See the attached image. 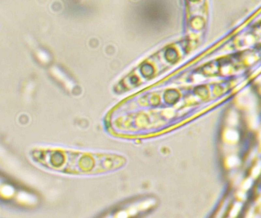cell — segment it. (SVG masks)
<instances>
[{
    "instance_id": "cell-1",
    "label": "cell",
    "mask_w": 261,
    "mask_h": 218,
    "mask_svg": "<svg viewBox=\"0 0 261 218\" xmlns=\"http://www.w3.org/2000/svg\"><path fill=\"white\" fill-rule=\"evenodd\" d=\"M164 96L167 102L174 103L177 100L179 97V94L175 90H169L166 92Z\"/></svg>"
},
{
    "instance_id": "cell-2",
    "label": "cell",
    "mask_w": 261,
    "mask_h": 218,
    "mask_svg": "<svg viewBox=\"0 0 261 218\" xmlns=\"http://www.w3.org/2000/svg\"><path fill=\"white\" fill-rule=\"evenodd\" d=\"M142 73L145 77L151 76L153 73V68L150 65L146 64L142 67Z\"/></svg>"
},
{
    "instance_id": "cell-3",
    "label": "cell",
    "mask_w": 261,
    "mask_h": 218,
    "mask_svg": "<svg viewBox=\"0 0 261 218\" xmlns=\"http://www.w3.org/2000/svg\"><path fill=\"white\" fill-rule=\"evenodd\" d=\"M177 57V53L173 49H170L166 53V59L170 62H175Z\"/></svg>"
}]
</instances>
